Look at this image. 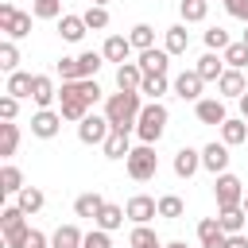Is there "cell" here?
<instances>
[{
	"instance_id": "55",
	"label": "cell",
	"mask_w": 248,
	"mask_h": 248,
	"mask_svg": "<svg viewBox=\"0 0 248 248\" xmlns=\"http://www.w3.org/2000/svg\"><path fill=\"white\" fill-rule=\"evenodd\" d=\"M240 43H248V27H244V39H240Z\"/></svg>"
},
{
	"instance_id": "11",
	"label": "cell",
	"mask_w": 248,
	"mask_h": 248,
	"mask_svg": "<svg viewBox=\"0 0 248 248\" xmlns=\"http://www.w3.org/2000/svg\"><path fill=\"white\" fill-rule=\"evenodd\" d=\"M202 167H205L213 178L225 174V170H229V143H217V140L205 143V147H202Z\"/></svg>"
},
{
	"instance_id": "26",
	"label": "cell",
	"mask_w": 248,
	"mask_h": 248,
	"mask_svg": "<svg viewBox=\"0 0 248 248\" xmlns=\"http://www.w3.org/2000/svg\"><path fill=\"white\" fill-rule=\"evenodd\" d=\"M186 46H190V31H186V23L167 27V43H163V50H167V54H186Z\"/></svg>"
},
{
	"instance_id": "28",
	"label": "cell",
	"mask_w": 248,
	"mask_h": 248,
	"mask_svg": "<svg viewBox=\"0 0 248 248\" xmlns=\"http://www.w3.org/2000/svg\"><path fill=\"white\" fill-rule=\"evenodd\" d=\"M244 221H248V213H244L240 205H232V209H217V225H221L229 236H236V232L244 229Z\"/></svg>"
},
{
	"instance_id": "1",
	"label": "cell",
	"mask_w": 248,
	"mask_h": 248,
	"mask_svg": "<svg viewBox=\"0 0 248 248\" xmlns=\"http://www.w3.org/2000/svg\"><path fill=\"white\" fill-rule=\"evenodd\" d=\"M140 112H143V93H108V101H105V116L112 128L132 132Z\"/></svg>"
},
{
	"instance_id": "24",
	"label": "cell",
	"mask_w": 248,
	"mask_h": 248,
	"mask_svg": "<svg viewBox=\"0 0 248 248\" xmlns=\"http://www.w3.org/2000/svg\"><path fill=\"white\" fill-rule=\"evenodd\" d=\"M105 209V198L97 194V190H89V194H78V202H74V213L78 217H89V221H97V213Z\"/></svg>"
},
{
	"instance_id": "23",
	"label": "cell",
	"mask_w": 248,
	"mask_h": 248,
	"mask_svg": "<svg viewBox=\"0 0 248 248\" xmlns=\"http://www.w3.org/2000/svg\"><path fill=\"white\" fill-rule=\"evenodd\" d=\"M31 101H35L39 108H50V105L58 101V89H54V81H50L46 74H35V89H31Z\"/></svg>"
},
{
	"instance_id": "4",
	"label": "cell",
	"mask_w": 248,
	"mask_h": 248,
	"mask_svg": "<svg viewBox=\"0 0 248 248\" xmlns=\"http://www.w3.org/2000/svg\"><path fill=\"white\" fill-rule=\"evenodd\" d=\"M124 167H128V174L136 182H147V178L159 174V155H155L151 143H140V147H132V155L124 159Z\"/></svg>"
},
{
	"instance_id": "14",
	"label": "cell",
	"mask_w": 248,
	"mask_h": 248,
	"mask_svg": "<svg viewBox=\"0 0 248 248\" xmlns=\"http://www.w3.org/2000/svg\"><path fill=\"white\" fill-rule=\"evenodd\" d=\"M202 85H205V81H202L198 70H182V74L174 78V93H178L182 101H194V105L202 101Z\"/></svg>"
},
{
	"instance_id": "3",
	"label": "cell",
	"mask_w": 248,
	"mask_h": 248,
	"mask_svg": "<svg viewBox=\"0 0 248 248\" xmlns=\"http://www.w3.org/2000/svg\"><path fill=\"white\" fill-rule=\"evenodd\" d=\"M58 112H62V120H78V124L89 116V101H85L81 81H62V89H58Z\"/></svg>"
},
{
	"instance_id": "34",
	"label": "cell",
	"mask_w": 248,
	"mask_h": 248,
	"mask_svg": "<svg viewBox=\"0 0 248 248\" xmlns=\"http://www.w3.org/2000/svg\"><path fill=\"white\" fill-rule=\"evenodd\" d=\"M244 140H248V120H225V124H221V143L236 147V143H244Z\"/></svg>"
},
{
	"instance_id": "49",
	"label": "cell",
	"mask_w": 248,
	"mask_h": 248,
	"mask_svg": "<svg viewBox=\"0 0 248 248\" xmlns=\"http://www.w3.org/2000/svg\"><path fill=\"white\" fill-rule=\"evenodd\" d=\"M23 248H46V236H43L39 229H31V232H27V240H23Z\"/></svg>"
},
{
	"instance_id": "21",
	"label": "cell",
	"mask_w": 248,
	"mask_h": 248,
	"mask_svg": "<svg viewBox=\"0 0 248 248\" xmlns=\"http://www.w3.org/2000/svg\"><path fill=\"white\" fill-rule=\"evenodd\" d=\"M198 74H202V81H221V74H225V58L221 54H213V50H205L202 58H198V66H194Z\"/></svg>"
},
{
	"instance_id": "13",
	"label": "cell",
	"mask_w": 248,
	"mask_h": 248,
	"mask_svg": "<svg viewBox=\"0 0 248 248\" xmlns=\"http://www.w3.org/2000/svg\"><path fill=\"white\" fill-rule=\"evenodd\" d=\"M198 240H202V248H229V232L217 225V217L198 221Z\"/></svg>"
},
{
	"instance_id": "51",
	"label": "cell",
	"mask_w": 248,
	"mask_h": 248,
	"mask_svg": "<svg viewBox=\"0 0 248 248\" xmlns=\"http://www.w3.org/2000/svg\"><path fill=\"white\" fill-rule=\"evenodd\" d=\"M240 120H248V93L240 97Z\"/></svg>"
},
{
	"instance_id": "39",
	"label": "cell",
	"mask_w": 248,
	"mask_h": 248,
	"mask_svg": "<svg viewBox=\"0 0 248 248\" xmlns=\"http://www.w3.org/2000/svg\"><path fill=\"white\" fill-rule=\"evenodd\" d=\"M0 70H4V74H16V70H19V50H16L12 39L0 43Z\"/></svg>"
},
{
	"instance_id": "47",
	"label": "cell",
	"mask_w": 248,
	"mask_h": 248,
	"mask_svg": "<svg viewBox=\"0 0 248 248\" xmlns=\"http://www.w3.org/2000/svg\"><path fill=\"white\" fill-rule=\"evenodd\" d=\"M225 12H229L232 19H244V23H248V0H225Z\"/></svg>"
},
{
	"instance_id": "31",
	"label": "cell",
	"mask_w": 248,
	"mask_h": 248,
	"mask_svg": "<svg viewBox=\"0 0 248 248\" xmlns=\"http://www.w3.org/2000/svg\"><path fill=\"white\" fill-rule=\"evenodd\" d=\"M178 16L182 23H202L209 16V0H178Z\"/></svg>"
},
{
	"instance_id": "38",
	"label": "cell",
	"mask_w": 248,
	"mask_h": 248,
	"mask_svg": "<svg viewBox=\"0 0 248 248\" xmlns=\"http://www.w3.org/2000/svg\"><path fill=\"white\" fill-rule=\"evenodd\" d=\"M229 70H244L248 66V43H229V50L221 54Z\"/></svg>"
},
{
	"instance_id": "42",
	"label": "cell",
	"mask_w": 248,
	"mask_h": 248,
	"mask_svg": "<svg viewBox=\"0 0 248 248\" xmlns=\"http://www.w3.org/2000/svg\"><path fill=\"white\" fill-rule=\"evenodd\" d=\"M101 62H105V54H97V50H81V54H78V66H81V78H97V70H101Z\"/></svg>"
},
{
	"instance_id": "45",
	"label": "cell",
	"mask_w": 248,
	"mask_h": 248,
	"mask_svg": "<svg viewBox=\"0 0 248 248\" xmlns=\"http://www.w3.org/2000/svg\"><path fill=\"white\" fill-rule=\"evenodd\" d=\"M81 248H112V240H108V232H105V229H89V232H85V240H81Z\"/></svg>"
},
{
	"instance_id": "35",
	"label": "cell",
	"mask_w": 248,
	"mask_h": 248,
	"mask_svg": "<svg viewBox=\"0 0 248 248\" xmlns=\"http://www.w3.org/2000/svg\"><path fill=\"white\" fill-rule=\"evenodd\" d=\"M19 190H23V174H19V167L4 163V170H0V194H19Z\"/></svg>"
},
{
	"instance_id": "18",
	"label": "cell",
	"mask_w": 248,
	"mask_h": 248,
	"mask_svg": "<svg viewBox=\"0 0 248 248\" xmlns=\"http://www.w3.org/2000/svg\"><path fill=\"white\" fill-rule=\"evenodd\" d=\"M101 147H105V159H128V155H132V140H128L124 128H112Z\"/></svg>"
},
{
	"instance_id": "25",
	"label": "cell",
	"mask_w": 248,
	"mask_h": 248,
	"mask_svg": "<svg viewBox=\"0 0 248 248\" xmlns=\"http://www.w3.org/2000/svg\"><path fill=\"white\" fill-rule=\"evenodd\" d=\"M85 31H89V27H85L81 16H62V19H58V35H62L66 43H81Z\"/></svg>"
},
{
	"instance_id": "44",
	"label": "cell",
	"mask_w": 248,
	"mask_h": 248,
	"mask_svg": "<svg viewBox=\"0 0 248 248\" xmlns=\"http://www.w3.org/2000/svg\"><path fill=\"white\" fill-rule=\"evenodd\" d=\"M205 46H209L213 54H225V50H229V31H225V27H209V31H205Z\"/></svg>"
},
{
	"instance_id": "32",
	"label": "cell",
	"mask_w": 248,
	"mask_h": 248,
	"mask_svg": "<svg viewBox=\"0 0 248 248\" xmlns=\"http://www.w3.org/2000/svg\"><path fill=\"white\" fill-rule=\"evenodd\" d=\"M128 43H132V50H140V54L151 50V46H155V27H151V23H136L132 35H128Z\"/></svg>"
},
{
	"instance_id": "9",
	"label": "cell",
	"mask_w": 248,
	"mask_h": 248,
	"mask_svg": "<svg viewBox=\"0 0 248 248\" xmlns=\"http://www.w3.org/2000/svg\"><path fill=\"white\" fill-rule=\"evenodd\" d=\"M124 213H128V221L147 225L151 217H159V202H155V198H147V194H132V198H128V205H124Z\"/></svg>"
},
{
	"instance_id": "16",
	"label": "cell",
	"mask_w": 248,
	"mask_h": 248,
	"mask_svg": "<svg viewBox=\"0 0 248 248\" xmlns=\"http://www.w3.org/2000/svg\"><path fill=\"white\" fill-rule=\"evenodd\" d=\"M198 170H202V151L178 147V151H174V174H178V178H194Z\"/></svg>"
},
{
	"instance_id": "5",
	"label": "cell",
	"mask_w": 248,
	"mask_h": 248,
	"mask_svg": "<svg viewBox=\"0 0 248 248\" xmlns=\"http://www.w3.org/2000/svg\"><path fill=\"white\" fill-rule=\"evenodd\" d=\"M23 209L19 205H4L0 209V232H4V248H23V240H27V225H23Z\"/></svg>"
},
{
	"instance_id": "8",
	"label": "cell",
	"mask_w": 248,
	"mask_h": 248,
	"mask_svg": "<svg viewBox=\"0 0 248 248\" xmlns=\"http://www.w3.org/2000/svg\"><path fill=\"white\" fill-rule=\"evenodd\" d=\"M108 132H112V124H108V116H105V112H101V116H97V112H89V116L78 124V140H81V143H89V147L105 143V140H108Z\"/></svg>"
},
{
	"instance_id": "19",
	"label": "cell",
	"mask_w": 248,
	"mask_h": 248,
	"mask_svg": "<svg viewBox=\"0 0 248 248\" xmlns=\"http://www.w3.org/2000/svg\"><path fill=\"white\" fill-rule=\"evenodd\" d=\"M101 54H105V62L124 66V62H128V54H132V43H128L124 35H108V39H105V46H101Z\"/></svg>"
},
{
	"instance_id": "37",
	"label": "cell",
	"mask_w": 248,
	"mask_h": 248,
	"mask_svg": "<svg viewBox=\"0 0 248 248\" xmlns=\"http://www.w3.org/2000/svg\"><path fill=\"white\" fill-rule=\"evenodd\" d=\"M182 213H186V205H182V198H178V194H163V198H159V217L178 221Z\"/></svg>"
},
{
	"instance_id": "12",
	"label": "cell",
	"mask_w": 248,
	"mask_h": 248,
	"mask_svg": "<svg viewBox=\"0 0 248 248\" xmlns=\"http://www.w3.org/2000/svg\"><path fill=\"white\" fill-rule=\"evenodd\" d=\"M194 116H198L202 124H217V128L229 120V112H225V101H221V97H202V101L194 105Z\"/></svg>"
},
{
	"instance_id": "15",
	"label": "cell",
	"mask_w": 248,
	"mask_h": 248,
	"mask_svg": "<svg viewBox=\"0 0 248 248\" xmlns=\"http://www.w3.org/2000/svg\"><path fill=\"white\" fill-rule=\"evenodd\" d=\"M140 85H143V70H140V62H124V66H116V89H120V93H140Z\"/></svg>"
},
{
	"instance_id": "17",
	"label": "cell",
	"mask_w": 248,
	"mask_h": 248,
	"mask_svg": "<svg viewBox=\"0 0 248 248\" xmlns=\"http://www.w3.org/2000/svg\"><path fill=\"white\" fill-rule=\"evenodd\" d=\"M167 66H170V54H167V50H159V46H151V50H143V54H140V70H143V78L167 74Z\"/></svg>"
},
{
	"instance_id": "40",
	"label": "cell",
	"mask_w": 248,
	"mask_h": 248,
	"mask_svg": "<svg viewBox=\"0 0 248 248\" xmlns=\"http://www.w3.org/2000/svg\"><path fill=\"white\" fill-rule=\"evenodd\" d=\"M31 12L39 19H62V0H31Z\"/></svg>"
},
{
	"instance_id": "22",
	"label": "cell",
	"mask_w": 248,
	"mask_h": 248,
	"mask_svg": "<svg viewBox=\"0 0 248 248\" xmlns=\"http://www.w3.org/2000/svg\"><path fill=\"white\" fill-rule=\"evenodd\" d=\"M31 89H35V74H23V70L8 74V85H4V93H8V97L23 101V97H31Z\"/></svg>"
},
{
	"instance_id": "53",
	"label": "cell",
	"mask_w": 248,
	"mask_h": 248,
	"mask_svg": "<svg viewBox=\"0 0 248 248\" xmlns=\"http://www.w3.org/2000/svg\"><path fill=\"white\" fill-rule=\"evenodd\" d=\"M240 209H244V213H248V194H244V202H240Z\"/></svg>"
},
{
	"instance_id": "46",
	"label": "cell",
	"mask_w": 248,
	"mask_h": 248,
	"mask_svg": "<svg viewBox=\"0 0 248 248\" xmlns=\"http://www.w3.org/2000/svg\"><path fill=\"white\" fill-rule=\"evenodd\" d=\"M16 112H19V101L4 93V97H0V120H16Z\"/></svg>"
},
{
	"instance_id": "43",
	"label": "cell",
	"mask_w": 248,
	"mask_h": 248,
	"mask_svg": "<svg viewBox=\"0 0 248 248\" xmlns=\"http://www.w3.org/2000/svg\"><path fill=\"white\" fill-rule=\"evenodd\" d=\"M140 93H143L147 101H159V97L167 93V74H155V78H143V85H140Z\"/></svg>"
},
{
	"instance_id": "2",
	"label": "cell",
	"mask_w": 248,
	"mask_h": 248,
	"mask_svg": "<svg viewBox=\"0 0 248 248\" xmlns=\"http://www.w3.org/2000/svg\"><path fill=\"white\" fill-rule=\"evenodd\" d=\"M167 120H170V112H167V105L163 101H147L143 105V112H140V120H136V136H140V143H159L163 140V132H167Z\"/></svg>"
},
{
	"instance_id": "20",
	"label": "cell",
	"mask_w": 248,
	"mask_h": 248,
	"mask_svg": "<svg viewBox=\"0 0 248 248\" xmlns=\"http://www.w3.org/2000/svg\"><path fill=\"white\" fill-rule=\"evenodd\" d=\"M217 89H221V97L240 101V97L248 93V81H244V74H240V70H225V74H221V81H217Z\"/></svg>"
},
{
	"instance_id": "7",
	"label": "cell",
	"mask_w": 248,
	"mask_h": 248,
	"mask_svg": "<svg viewBox=\"0 0 248 248\" xmlns=\"http://www.w3.org/2000/svg\"><path fill=\"white\" fill-rule=\"evenodd\" d=\"M0 31L16 43V39H27L31 35V16L27 12H16L12 4H0Z\"/></svg>"
},
{
	"instance_id": "52",
	"label": "cell",
	"mask_w": 248,
	"mask_h": 248,
	"mask_svg": "<svg viewBox=\"0 0 248 248\" xmlns=\"http://www.w3.org/2000/svg\"><path fill=\"white\" fill-rule=\"evenodd\" d=\"M167 248H186V240H170V244H167Z\"/></svg>"
},
{
	"instance_id": "33",
	"label": "cell",
	"mask_w": 248,
	"mask_h": 248,
	"mask_svg": "<svg viewBox=\"0 0 248 248\" xmlns=\"http://www.w3.org/2000/svg\"><path fill=\"white\" fill-rule=\"evenodd\" d=\"M16 147H19V124L4 120V124H0V155H4V159H12V155H16Z\"/></svg>"
},
{
	"instance_id": "29",
	"label": "cell",
	"mask_w": 248,
	"mask_h": 248,
	"mask_svg": "<svg viewBox=\"0 0 248 248\" xmlns=\"http://www.w3.org/2000/svg\"><path fill=\"white\" fill-rule=\"evenodd\" d=\"M81 240H85V232L78 225H58V232L50 236V248H81Z\"/></svg>"
},
{
	"instance_id": "48",
	"label": "cell",
	"mask_w": 248,
	"mask_h": 248,
	"mask_svg": "<svg viewBox=\"0 0 248 248\" xmlns=\"http://www.w3.org/2000/svg\"><path fill=\"white\" fill-rule=\"evenodd\" d=\"M81 89H85V101H89V105L101 101V85H97V78H81Z\"/></svg>"
},
{
	"instance_id": "54",
	"label": "cell",
	"mask_w": 248,
	"mask_h": 248,
	"mask_svg": "<svg viewBox=\"0 0 248 248\" xmlns=\"http://www.w3.org/2000/svg\"><path fill=\"white\" fill-rule=\"evenodd\" d=\"M93 4H97V8H105V4H108V0H93Z\"/></svg>"
},
{
	"instance_id": "6",
	"label": "cell",
	"mask_w": 248,
	"mask_h": 248,
	"mask_svg": "<svg viewBox=\"0 0 248 248\" xmlns=\"http://www.w3.org/2000/svg\"><path fill=\"white\" fill-rule=\"evenodd\" d=\"M213 198H217V209H232V205L244 202V182L225 170V174L213 178Z\"/></svg>"
},
{
	"instance_id": "10",
	"label": "cell",
	"mask_w": 248,
	"mask_h": 248,
	"mask_svg": "<svg viewBox=\"0 0 248 248\" xmlns=\"http://www.w3.org/2000/svg\"><path fill=\"white\" fill-rule=\"evenodd\" d=\"M58 128H62V112H54V108H39L31 116V136H39V140H54Z\"/></svg>"
},
{
	"instance_id": "41",
	"label": "cell",
	"mask_w": 248,
	"mask_h": 248,
	"mask_svg": "<svg viewBox=\"0 0 248 248\" xmlns=\"http://www.w3.org/2000/svg\"><path fill=\"white\" fill-rule=\"evenodd\" d=\"M81 19H85V27H89V31H105V27H108V12H105V8H97V4H89V8L81 12Z\"/></svg>"
},
{
	"instance_id": "30",
	"label": "cell",
	"mask_w": 248,
	"mask_h": 248,
	"mask_svg": "<svg viewBox=\"0 0 248 248\" xmlns=\"http://www.w3.org/2000/svg\"><path fill=\"white\" fill-rule=\"evenodd\" d=\"M16 205H19L23 213H39V209L46 205V198H43V190H39V186H23V190L16 194Z\"/></svg>"
},
{
	"instance_id": "36",
	"label": "cell",
	"mask_w": 248,
	"mask_h": 248,
	"mask_svg": "<svg viewBox=\"0 0 248 248\" xmlns=\"http://www.w3.org/2000/svg\"><path fill=\"white\" fill-rule=\"evenodd\" d=\"M128 244H132V248H167V244H159L155 229H147V225H136L132 236H128Z\"/></svg>"
},
{
	"instance_id": "27",
	"label": "cell",
	"mask_w": 248,
	"mask_h": 248,
	"mask_svg": "<svg viewBox=\"0 0 248 248\" xmlns=\"http://www.w3.org/2000/svg\"><path fill=\"white\" fill-rule=\"evenodd\" d=\"M124 217H128V213H124V205L105 202V209L97 213V221H93V225H97V229H105V232H112V229H120V225H124Z\"/></svg>"
},
{
	"instance_id": "50",
	"label": "cell",
	"mask_w": 248,
	"mask_h": 248,
	"mask_svg": "<svg viewBox=\"0 0 248 248\" xmlns=\"http://www.w3.org/2000/svg\"><path fill=\"white\" fill-rule=\"evenodd\" d=\"M229 248H248V236H244V232H236V236H229Z\"/></svg>"
}]
</instances>
